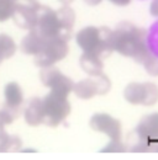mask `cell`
<instances>
[{"instance_id": "9", "label": "cell", "mask_w": 158, "mask_h": 160, "mask_svg": "<svg viewBox=\"0 0 158 160\" xmlns=\"http://www.w3.org/2000/svg\"><path fill=\"white\" fill-rule=\"evenodd\" d=\"M41 5L37 0H15V12L14 20L16 25L25 30H34Z\"/></svg>"}, {"instance_id": "2", "label": "cell", "mask_w": 158, "mask_h": 160, "mask_svg": "<svg viewBox=\"0 0 158 160\" xmlns=\"http://www.w3.org/2000/svg\"><path fill=\"white\" fill-rule=\"evenodd\" d=\"M79 48L87 53L98 54L101 58L110 54L113 49V31L106 27L88 26L79 31L76 36Z\"/></svg>"}, {"instance_id": "6", "label": "cell", "mask_w": 158, "mask_h": 160, "mask_svg": "<svg viewBox=\"0 0 158 160\" xmlns=\"http://www.w3.org/2000/svg\"><path fill=\"white\" fill-rule=\"evenodd\" d=\"M110 89L111 82L103 73L88 79L80 80L73 86L74 94L82 100H89L97 95H105Z\"/></svg>"}, {"instance_id": "10", "label": "cell", "mask_w": 158, "mask_h": 160, "mask_svg": "<svg viewBox=\"0 0 158 160\" xmlns=\"http://www.w3.org/2000/svg\"><path fill=\"white\" fill-rule=\"evenodd\" d=\"M136 134L141 142L136 147H142L140 152H150L151 143L158 139V112L147 115L138 122Z\"/></svg>"}, {"instance_id": "26", "label": "cell", "mask_w": 158, "mask_h": 160, "mask_svg": "<svg viewBox=\"0 0 158 160\" xmlns=\"http://www.w3.org/2000/svg\"><path fill=\"white\" fill-rule=\"evenodd\" d=\"M59 1H61L63 5H69V4H71L73 0H59Z\"/></svg>"}, {"instance_id": "3", "label": "cell", "mask_w": 158, "mask_h": 160, "mask_svg": "<svg viewBox=\"0 0 158 160\" xmlns=\"http://www.w3.org/2000/svg\"><path fill=\"white\" fill-rule=\"evenodd\" d=\"M63 96L51 91L43 100V123L50 127H57L71 113V103Z\"/></svg>"}, {"instance_id": "14", "label": "cell", "mask_w": 158, "mask_h": 160, "mask_svg": "<svg viewBox=\"0 0 158 160\" xmlns=\"http://www.w3.org/2000/svg\"><path fill=\"white\" fill-rule=\"evenodd\" d=\"M80 67L87 74H89L92 77L99 75L103 73V68H104L103 58L94 53L83 52V54L80 57Z\"/></svg>"}, {"instance_id": "24", "label": "cell", "mask_w": 158, "mask_h": 160, "mask_svg": "<svg viewBox=\"0 0 158 160\" xmlns=\"http://www.w3.org/2000/svg\"><path fill=\"white\" fill-rule=\"evenodd\" d=\"M150 152H158V139L151 143V145H150Z\"/></svg>"}, {"instance_id": "21", "label": "cell", "mask_w": 158, "mask_h": 160, "mask_svg": "<svg viewBox=\"0 0 158 160\" xmlns=\"http://www.w3.org/2000/svg\"><path fill=\"white\" fill-rule=\"evenodd\" d=\"M125 150H126V148L120 139H111V142L104 149H101L103 153H122Z\"/></svg>"}, {"instance_id": "18", "label": "cell", "mask_w": 158, "mask_h": 160, "mask_svg": "<svg viewBox=\"0 0 158 160\" xmlns=\"http://www.w3.org/2000/svg\"><path fill=\"white\" fill-rule=\"evenodd\" d=\"M14 12H15V1L0 0V22L11 19L14 16Z\"/></svg>"}, {"instance_id": "15", "label": "cell", "mask_w": 158, "mask_h": 160, "mask_svg": "<svg viewBox=\"0 0 158 160\" xmlns=\"http://www.w3.org/2000/svg\"><path fill=\"white\" fill-rule=\"evenodd\" d=\"M45 38L40 35L36 30H30L29 35L24 37L21 42V51L30 56H36L43 47Z\"/></svg>"}, {"instance_id": "19", "label": "cell", "mask_w": 158, "mask_h": 160, "mask_svg": "<svg viewBox=\"0 0 158 160\" xmlns=\"http://www.w3.org/2000/svg\"><path fill=\"white\" fill-rule=\"evenodd\" d=\"M142 64L145 65L146 72L152 75V77H158V59L156 57H153L151 53L147 56V58L142 62Z\"/></svg>"}, {"instance_id": "1", "label": "cell", "mask_w": 158, "mask_h": 160, "mask_svg": "<svg viewBox=\"0 0 158 160\" xmlns=\"http://www.w3.org/2000/svg\"><path fill=\"white\" fill-rule=\"evenodd\" d=\"M113 49L124 57L142 63L150 54L146 31L129 22L120 23L113 31Z\"/></svg>"}, {"instance_id": "13", "label": "cell", "mask_w": 158, "mask_h": 160, "mask_svg": "<svg viewBox=\"0 0 158 160\" xmlns=\"http://www.w3.org/2000/svg\"><path fill=\"white\" fill-rule=\"evenodd\" d=\"M25 121L32 127H37L43 123V106L41 99L34 98L29 102L25 110Z\"/></svg>"}, {"instance_id": "25", "label": "cell", "mask_w": 158, "mask_h": 160, "mask_svg": "<svg viewBox=\"0 0 158 160\" xmlns=\"http://www.w3.org/2000/svg\"><path fill=\"white\" fill-rule=\"evenodd\" d=\"M87 4H89V5H97V4H99L101 0H84Z\"/></svg>"}, {"instance_id": "7", "label": "cell", "mask_w": 158, "mask_h": 160, "mask_svg": "<svg viewBox=\"0 0 158 160\" xmlns=\"http://www.w3.org/2000/svg\"><path fill=\"white\" fill-rule=\"evenodd\" d=\"M34 30H36L45 40L59 37L62 40L67 41L63 36V31H62V27L59 23L57 12L50 8L41 6L39 11L37 23H36Z\"/></svg>"}, {"instance_id": "22", "label": "cell", "mask_w": 158, "mask_h": 160, "mask_svg": "<svg viewBox=\"0 0 158 160\" xmlns=\"http://www.w3.org/2000/svg\"><path fill=\"white\" fill-rule=\"evenodd\" d=\"M150 12L152 16L158 18V0H153L151 2V6H150Z\"/></svg>"}, {"instance_id": "8", "label": "cell", "mask_w": 158, "mask_h": 160, "mask_svg": "<svg viewBox=\"0 0 158 160\" xmlns=\"http://www.w3.org/2000/svg\"><path fill=\"white\" fill-rule=\"evenodd\" d=\"M40 78H41V81L45 86L50 88L51 91H53L56 94L68 96L73 91L74 82L72 81V79L66 77L63 73H61L53 65L42 68Z\"/></svg>"}, {"instance_id": "12", "label": "cell", "mask_w": 158, "mask_h": 160, "mask_svg": "<svg viewBox=\"0 0 158 160\" xmlns=\"http://www.w3.org/2000/svg\"><path fill=\"white\" fill-rule=\"evenodd\" d=\"M5 107L19 112L20 106L24 102V94L18 82H9L4 89Z\"/></svg>"}, {"instance_id": "23", "label": "cell", "mask_w": 158, "mask_h": 160, "mask_svg": "<svg viewBox=\"0 0 158 160\" xmlns=\"http://www.w3.org/2000/svg\"><path fill=\"white\" fill-rule=\"evenodd\" d=\"M109 1L115 4V5H118V6H126V5H129L131 2V0H109Z\"/></svg>"}, {"instance_id": "28", "label": "cell", "mask_w": 158, "mask_h": 160, "mask_svg": "<svg viewBox=\"0 0 158 160\" xmlns=\"http://www.w3.org/2000/svg\"><path fill=\"white\" fill-rule=\"evenodd\" d=\"M11 1H15V0H11Z\"/></svg>"}, {"instance_id": "4", "label": "cell", "mask_w": 158, "mask_h": 160, "mask_svg": "<svg viewBox=\"0 0 158 160\" xmlns=\"http://www.w3.org/2000/svg\"><path fill=\"white\" fill-rule=\"evenodd\" d=\"M68 51L69 47L67 41L62 40L59 37L46 40L41 51L35 56V63L41 68L55 65L57 62L67 57Z\"/></svg>"}, {"instance_id": "27", "label": "cell", "mask_w": 158, "mask_h": 160, "mask_svg": "<svg viewBox=\"0 0 158 160\" xmlns=\"http://www.w3.org/2000/svg\"><path fill=\"white\" fill-rule=\"evenodd\" d=\"M24 152H35L34 149H24Z\"/></svg>"}, {"instance_id": "11", "label": "cell", "mask_w": 158, "mask_h": 160, "mask_svg": "<svg viewBox=\"0 0 158 160\" xmlns=\"http://www.w3.org/2000/svg\"><path fill=\"white\" fill-rule=\"evenodd\" d=\"M89 126L93 131L106 134L110 139L121 138V123L109 113H95L89 121Z\"/></svg>"}, {"instance_id": "5", "label": "cell", "mask_w": 158, "mask_h": 160, "mask_svg": "<svg viewBox=\"0 0 158 160\" xmlns=\"http://www.w3.org/2000/svg\"><path fill=\"white\" fill-rule=\"evenodd\" d=\"M124 98L131 105L153 106L158 101V88L153 82H131L126 86Z\"/></svg>"}, {"instance_id": "17", "label": "cell", "mask_w": 158, "mask_h": 160, "mask_svg": "<svg viewBox=\"0 0 158 160\" xmlns=\"http://www.w3.org/2000/svg\"><path fill=\"white\" fill-rule=\"evenodd\" d=\"M16 49H18L16 43L10 36L5 33H0V59L11 58L16 53Z\"/></svg>"}, {"instance_id": "16", "label": "cell", "mask_w": 158, "mask_h": 160, "mask_svg": "<svg viewBox=\"0 0 158 160\" xmlns=\"http://www.w3.org/2000/svg\"><path fill=\"white\" fill-rule=\"evenodd\" d=\"M56 12H57L59 23H61V27H62V31H63V36H64L66 40L68 41L71 38L72 30H73V26H74V22H76V12L68 5L62 6Z\"/></svg>"}, {"instance_id": "20", "label": "cell", "mask_w": 158, "mask_h": 160, "mask_svg": "<svg viewBox=\"0 0 158 160\" xmlns=\"http://www.w3.org/2000/svg\"><path fill=\"white\" fill-rule=\"evenodd\" d=\"M18 113L19 112H16L14 110H10L8 107L1 108L0 110V128H4V126L13 123V121L15 120V117L18 116Z\"/></svg>"}]
</instances>
